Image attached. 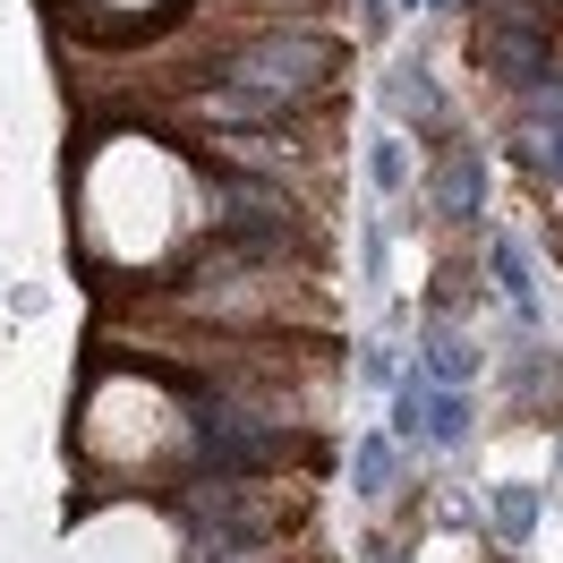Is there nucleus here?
Returning a JSON list of instances; mask_svg holds the SVG:
<instances>
[{
	"label": "nucleus",
	"mask_w": 563,
	"mask_h": 563,
	"mask_svg": "<svg viewBox=\"0 0 563 563\" xmlns=\"http://www.w3.org/2000/svg\"><path fill=\"white\" fill-rule=\"evenodd\" d=\"M401 470H410V461H401V435H367V444H358V495H367V504H376V495H393L401 487Z\"/></svg>",
	"instance_id": "nucleus-7"
},
{
	"label": "nucleus",
	"mask_w": 563,
	"mask_h": 563,
	"mask_svg": "<svg viewBox=\"0 0 563 563\" xmlns=\"http://www.w3.org/2000/svg\"><path fill=\"white\" fill-rule=\"evenodd\" d=\"M487 265H495V282H504V299L521 308L512 324H538V282H529V256H521L512 240H504V247H487Z\"/></svg>",
	"instance_id": "nucleus-8"
},
{
	"label": "nucleus",
	"mask_w": 563,
	"mask_h": 563,
	"mask_svg": "<svg viewBox=\"0 0 563 563\" xmlns=\"http://www.w3.org/2000/svg\"><path fill=\"white\" fill-rule=\"evenodd\" d=\"M538 504H547L538 487H495V538H529V529H538Z\"/></svg>",
	"instance_id": "nucleus-10"
},
{
	"label": "nucleus",
	"mask_w": 563,
	"mask_h": 563,
	"mask_svg": "<svg viewBox=\"0 0 563 563\" xmlns=\"http://www.w3.org/2000/svg\"><path fill=\"white\" fill-rule=\"evenodd\" d=\"M419 435L427 444H461V435H470V401H461V393H427V410H419Z\"/></svg>",
	"instance_id": "nucleus-9"
},
{
	"label": "nucleus",
	"mask_w": 563,
	"mask_h": 563,
	"mask_svg": "<svg viewBox=\"0 0 563 563\" xmlns=\"http://www.w3.org/2000/svg\"><path fill=\"white\" fill-rule=\"evenodd\" d=\"M478 60H487L495 86H547L555 77V35H547V18L529 9V0H487V18H478Z\"/></svg>",
	"instance_id": "nucleus-3"
},
{
	"label": "nucleus",
	"mask_w": 563,
	"mask_h": 563,
	"mask_svg": "<svg viewBox=\"0 0 563 563\" xmlns=\"http://www.w3.org/2000/svg\"><path fill=\"white\" fill-rule=\"evenodd\" d=\"M188 419H197V470L206 478H247V470H274L299 453V435L274 427L247 393H188Z\"/></svg>",
	"instance_id": "nucleus-2"
},
{
	"label": "nucleus",
	"mask_w": 563,
	"mask_h": 563,
	"mask_svg": "<svg viewBox=\"0 0 563 563\" xmlns=\"http://www.w3.org/2000/svg\"><path fill=\"white\" fill-rule=\"evenodd\" d=\"M213 206L231 222V247H290L299 240V206L282 197L274 179H213Z\"/></svg>",
	"instance_id": "nucleus-4"
},
{
	"label": "nucleus",
	"mask_w": 563,
	"mask_h": 563,
	"mask_svg": "<svg viewBox=\"0 0 563 563\" xmlns=\"http://www.w3.org/2000/svg\"><path fill=\"white\" fill-rule=\"evenodd\" d=\"M385 86L410 103V129H419V137H435V86H427V69H393Z\"/></svg>",
	"instance_id": "nucleus-11"
},
{
	"label": "nucleus",
	"mask_w": 563,
	"mask_h": 563,
	"mask_svg": "<svg viewBox=\"0 0 563 563\" xmlns=\"http://www.w3.org/2000/svg\"><path fill=\"white\" fill-rule=\"evenodd\" d=\"M419 358H427V385H444V393L478 376V351H470L461 333H444V324H435V333H427V342H419Z\"/></svg>",
	"instance_id": "nucleus-6"
},
{
	"label": "nucleus",
	"mask_w": 563,
	"mask_h": 563,
	"mask_svg": "<svg viewBox=\"0 0 563 563\" xmlns=\"http://www.w3.org/2000/svg\"><path fill=\"white\" fill-rule=\"evenodd\" d=\"M435 206H444V222H478V213H487V163H478L470 145H453V154L435 163Z\"/></svg>",
	"instance_id": "nucleus-5"
},
{
	"label": "nucleus",
	"mask_w": 563,
	"mask_h": 563,
	"mask_svg": "<svg viewBox=\"0 0 563 563\" xmlns=\"http://www.w3.org/2000/svg\"><path fill=\"white\" fill-rule=\"evenodd\" d=\"M367 172H376V188H385V197H393V188H410V145H401V137H376Z\"/></svg>",
	"instance_id": "nucleus-12"
},
{
	"label": "nucleus",
	"mask_w": 563,
	"mask_h": 563,
	"mask_svg": "<svg viewBox=\"0 0 563 563\" xmlns=\"http://www.w3.org/2000/svg\"><path fill=\"white\" fill-rule=\"evenodd\" d=\"M401 9H453V0H401Z\"/></svg>",
	"instance_id": "nucleus-13"
},
{
	"label": "nucleus",
	"mask_w": 563,
	"mask_h": 563,
	"mask_svg": "<svg viewBox=\"0 0 563 563\" xmlns=\"http://www.w3.org/2000/svg\"><path fill=\"white\" fill-rule=\"evenodd\" d=\"M333 60H342V43L317 35V26H282V35L231 43L213 60L206 95H197V120H213V129H274V120H290L333 77Z\"/></svg>",
	"instance_id": "nucleus-1"
}]
</instances>
